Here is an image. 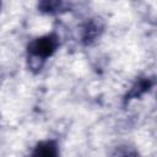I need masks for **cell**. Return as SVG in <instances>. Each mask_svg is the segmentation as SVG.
Returning <instances> with one entry per match:
<instances>
[{
	"mask_svg": "<svg viewBox=\"0 0 157 157\" xmlns=\"http://www.w3.org/2000/svg\"><path fill=\"white\" fill-rule=\"evenodd\" d=\"M58 48H59L58 34L48 33L33 39L27 47V53H28L29 60L43 63L48 58H50L58 50Z\"/></svg>",
	"mask_w": 157,
	"mask_h": 157,
	"instance_id": "1",
	"label": "cell"
},
{
	"mask_svg": "<svg viewBox=\"0 0 157 157\" xmlns=\"http://www.w3.org/2000/svg\"><path fill=\"white\" fill-rule=\"evenodd\" d=\"M155 85V81L153 78L151 77H139L136 80V82L131 86V88L129 90V92L126 93L124 101L125 102H129L131 99H135V98H139L141 97L142 94H145L146 92H148Z\"/></svg>",
	"mask_w": 157,
	"mask_h": 157,
	"instance_id": "2",
	"label": "cell"
},
{
	"mask_svg": "<svg viewBox=\"0 0 157 157\" xmlns=\"http://www.w3.org/2000/svg\"><path fill=\"white\" fill-rule=\"evenodd\" d=\"M31 157H59V147L54 140H43L38 142Z\"/></svg>",
	"mask_w": 157,
	"mask_h": 157,
	"instance_id": "3",
	"label": "cell"
},
{
	"mask_svg": "<svg viewBox=\"0 0 157 157\" xmlns=\"http://www.w3.org/2000/svg\"><path fill=\"white\" fill-rule=\"evenodd\" d=\"M101 31H102V26L99 25V22L96 21L87 22L82 28V42L85 44H91L99 36Z\"/></svg>",
	"mask_w": 157,
	"mask_h": 157,
	"instance_id": "4",
	"label": "cell"
},
{
	"mask_svg": "<svg viewBox=\"0 0 157 157\" xmlns=\"http://www.w3.org/2000/svg\"><path fill=\"white\" fill-rule=\"evenodd\" d=\"M38 9L39 11L44 12V13H58L61 11H66L67 9V4L63 2V1H53V0H45V1H40L38 4Z\"/></svg>",
	"mask_w": 157,
	"mask_h": 157,
	"instance_id": "5",
	"label": "cell"
},
{
	"mask_svg": "<svg viewBox=\"0 0 157 157\" xmlns=\"http://www.w3.org/2000/svg\"><path fill=\"white\" fill-rule=\"evenodd\" d=\"M112 157H141L140 153L129 145H120L114 148Z\"/></svg>",
	"mask_w": 157,
	"mask_h": 157,
	"instance_id": "6",
	"label": "cell"
}]
</instances>
